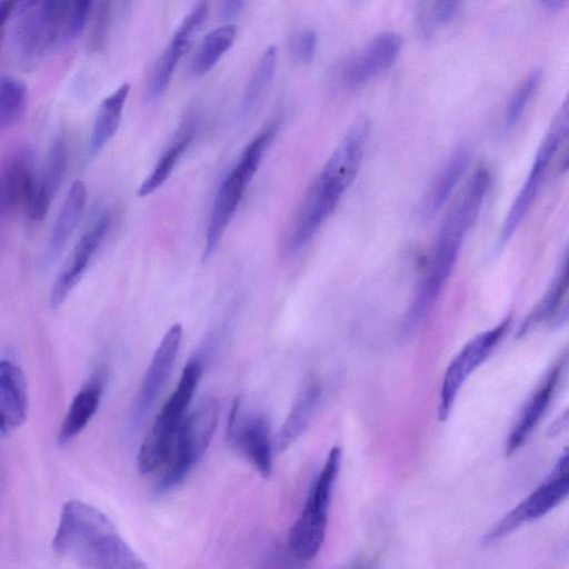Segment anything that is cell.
Listing matches in <instances>:
<instances>
[{"label":"cell","instance_id":"1","mask_svg":"<svg viewBox=\"0 0 569 569\" xmlns=\"http://www.w3.org/2000/svg\"><path fill=\"white\" fill-rule=\"evenodd\" d=\"M490 184V172L475 170L463 192L448 212L437 236L426 270L405 315L402 330L410 335L420 327L451 276L462 242L477 220Z\"/></svg>","mask_w":569,"mask_h":569},{"label":"cell","instance_id":"2","mask_svg":"<svg viewBox=\"0 0 569 569\" xmlns=\"http://www.w3.org/2000/svg\"><path fill=\"white\" fill-rule=\"evenodd\" d=\"M52 547L61 557L84 568L147 567L102 511L77 499L63 505Z\"/></svg>","mask_w":569,"mask_h":569},{"label":"cell","instance_id":"3","mask_svg":"<svg viewBox=\"0 0 569 569\" xmlns=\"http://www.w3.org/2000/svg\"><path fill=\"white\" fill-rule=\"evenodd\" d=\"M369 132L370 122L362 117L335 149L300 207L288 240L289 251L305 247L333 212L359 171Z\"/></svg>","mask_w":569,"mask_h":569},{"label":"cell","instance_id":"4","mask_svg":"<svg viewBox=\"0 0 569 569\" xmlns=\"http://www.w3.org/2000/svg\"><path fill=\"white\" fill-rule=\"evenodd\" d=\"M340 463L341 450L333 447L322 469L312 480L302 511L289 531L288 547L302 561L313 559L325 541L328 511Z\"/></svg>","mask_w":569,"mask_h":569},{"label":"cell","instance_id":"5","mask_svg":"<svg viewBox=\"0 0 569 569\" xmlns=\"http://www.w3.org/2000/svg\"><path fill=\"white\" fill-rule=\"evenodd\" d=\"M202 370L199 359H192L186 365L176 389L158 413L138 451L137 463L142 475L156 471L167 460Z\"/></svg>","mask_w":569,"mask_h":569},{"label":"cell","instance_id":"6","mask_svg":"<svg viewBox=\"0 0 569 569\" xmlns=\"http://www.w3.org/2000/svg\"><path fill=\"white\" fill-rule=\"evenodd\" d=\"M270 126L260 132L243 150L237 166L223 179L217 192L206 232L203 259L217 248L227 226L237 210L244 189L259 168L262 156L274 134Z\"/></svg>","mask_w":569,"mask_h":569},{"label":"cell","instance_id":"7","mask_svg":"<svg viewBox=\"0 0 569 569\" xmlns=\"http://www.w3.org/2000/svg\"><path fill=\"white\" fill-rule=\"evenodd\" d=\"M219 405L214 398L203 399L183 417L176 435V455L159 490L167 492L179 486L207 451L218 425Z\"/></svg>","mask_w":569,"mask_h":569},{"label":"cell","instance_id":"8","mask_svg":"<svg viewBox=\"0 0 569 569\" xmlns=\"http://www.w3.org/2000/svg\"><path fill=\"white\" fill-rule=\"evenodd\" d=\"M569 123V107L566 100L555 116L539 149L536 153L532 166L523 181L517 197L515 198L510 209L503 220L497 248L503 247L518 229L529 208L536 199L540 187L547 176L548 169L559 149L567 137Z\"/></svg>","mask_w":569,"mask_h":569},{"label":"cell","instance_id":"9","mask_svg":"<svg viewBox=\"0 0 569 569\" xmlns=\"http://www.w3.org/2000/svg\"><path fill=\"white\" fill-rule=\"evenodd\" d=\"M21 13L16 41L26 63L37 61L57 42L67 39V0H40Z\"/></svg>","mask_w":569,"mask_h":569},{"label":"cell","instance_id":"10","mask_svg":"<svg viewBox=\"0 0 569 569\" xmlns=\"http://www.w3.org/2000/svg\"><path fill=\"white\" fill-rule=\"evenodd\" d=\"M568 491V455L565 450L549 477L486 535V542L499 540L523 523L541 518L562 502Z\"/></svg>","mask_w":569,"mask_h":569},{"label":"cell","instance_id":"11","mask_svg":"<svg viewBox=\"0 0 569 569\" xmlns=\"http://www.w3.org/2000/svg\"><path fill=\"white\" fill-rule=\"evenodd\" d=\"M510 325V318L503 319L493 328L488 329L468 341L449 363L441 382L438 418L446 420L451 411L455 399L466 379L495 350Z\"/></svg>","mask_w":569,"mask_h":569},{"label":"cell","instance_id":"12","mask_svg":"<svg viewBox=\"0 0 569 569\" xmlns=\"http://www.w3.org/2000/svg\"><path fill=\"white\" fill-rule=\"evenodd\" d=\"M227 440L239 449L259 475L269 478L272 471L270 423L266 416L241 417V399H234L227 426Z\"/></svg>","mask_w":569,"mask_h":569},{"label":"cell","instance_id":"13","mask_svg":"<svg viewBox=\"0 0 569 569\" xmlns=\"http://www.w3.org/2000/svg\"><path fill=\"white\" fill-rule=\"evenodd\" d=\"M402 46V38L398 33L377 34L360 52L342 66L341 83L348 89H356L368 83L395 63Z\"/></svg>","mask_w":569,"mask_h":569},{"label":"cell","instance_id":"14","mask_svg":"<svg viewBox=\"0 0 569 569\" xmlns=\"http://www.w3.org/2000/svg\"><path fill=\"white\" fill-rule=\"evenodd\" d=\"M182 339L180 323L172 325L157 347L144 373L133 409V419L140 422L149 412L170 377Z\"/></svg>","mask_w":569,"mask_h":569},{"label":"cell","instance_id":"15","mask_svg":"<svg viewBox=\"0 0 569 569\" xmlns=\"http://www.w3.org/2000/svg\"><path fill=\"white\" fill-rule=\"evenodd\" d=\"M109 227V217H100L88 228L74 244L63 269L52 286L49 302L59 308L86 272Z\"/></svg>","mask_w":569,"mask_h":569},{"label":"cell","instance_id":"16","mask_svg":"<svg viewBox=\"0 0 569 569\" xmlns=\"http://www.w3.org/2000/svg\"><path fill=\"white\" fill-rule=\"evenodd\" d=\"M68 143L63 134L54 138L46 164L41 173L34 178L33 188L26 206L29 216L33 220H41L46 217L49 208L60 189L67 164Z\"/></svg>","mask_w":569,"mask_h":569},{"label":"cell","instance_id":"17","mask_svg":"<svg viewBox=\"0 0 569 569\" xmlns=\"http://www.w3.org/2000/svg\"><path fill=\"white\" fill-rule=\"evenodd\" d=\"M566 360L567 356L565 353L563 357L560 358L552 369H550L546 375L543 381L527 401L517 422L509 433L506 442L507 455L516 452L526 442L530 433L540 422L553 398Z\"/></svg>","mask_w":569,"mask_h":569},{"label":"cell","instance_id":"18","mask_svg":"<svg viewBox=\"0 0 569 569\" xmlns=\"http://www.w3.org/2000/svg\"><path fill=\"white\" fill-rule=\"evenodd\" d=\"M28 387L22 370L9 360L0 361V435L19 428L28 415Z\"/></svg>","mask_w":569,"mask_h":569},{"label":"cell","instance_id":"19","mask_svg":"<svg viewBox=\"0 0 569 569\" xmlns=\"http://www.w3.org/2000/svg\"><path fill=\"white\" fill-rule=\"evenodd\" d=\"M34 178L32 154L28 150L4 162L0 169V214H10L21 206L26 208Z\"/></svg>","mask_w":569,"mask_h":569},{"label":"cell","instance_id":"20","mask_svg":"<svg viewBox=\"0 0 569 569\" xmlns=\"http://www.w3.org/2000/svg\"><path fill=\"white\" fill-rule=\"evenodd\" d=\"M87 200V189L76 180L69 188L59 210L43 253L42 267L50 268L60 257L82 216Z\"/></svg>","mask_w":569,"mask_h":569},{"label":"cell","instance_id":"21","mask_svg":"<svg viewBox=\"0 0 569 569\" xmlns=\"http://www.w3.org/2000/svg\"><path fill=\"white\" fill-rule=\"evenodd\" d=\"M318 381L309 382L297 396L289 415L276 436L274 449L281 452L296 442L308 428L321 398Z\"/></svg>","mask_w":569,"mask_h":569},{"label":"cell","instance_id":"22","mask_svg":"<svg viewBox=\"0 0 569 569\" xmlns=\"http://www.w3.org/2000/svg\"><path fill=\"white\" fill-rule=\"evenodd\" d=\"M560 270L543 298L521 323L518 336H525L545 322L560 325L562 321H566V297L568 289L566 258Z\"/></svg>","mask_w":569,"mask_h":569},{"label":"cell","instance_id":"23","mask_svg":"<svg viewBox=\"0 0 569 569\" xmlns=\"http://www.w3.org/2000/svg\"><path fill=\"white\" fill-rule=\"evenodd\" d=\"M102 396L100 383L83 387L72 399L59 428L57 442L64 447L87 427L97 412Z\"/></svg>","mask_w":569,"mask_h":569},{"label":"cell","instance_id":"24","mask_svg":"<svg viewBox=\"0 0 569 569\" xmlns=\"http://www.w3.org/2000/svg\"><path fill=\"white\" fill-rule=\"evenodd\" d=\"M129 91L130 86L123 83L101 102L88 146L89 158L99 154L117 132Z\"/></svg>","mask_w":569,"mask_h":569},{"label":"cell","instance_id":"25","mask_svg":"<svg viewBox=\"0 0 569 569\" xmlns=\"http://www.w3.org/2000/svg\"><path fill=\"white\" fill-rule=\"evenodd\" d=\"M237 28L227 23L210 31L202 40L191 66L192 73L201 77L208 73L231 48Z\"/></svg>","mask_w":569,"mask_h":569},{"label":"cell","instance_id":"26","mask_svg":"<svg viewBox=\"0 0 569 569\" xmlns=\"http://www.w3.org/2000/svg\"><path fill=\"white\" fill-rule=\"evenodd\" d=\"M467 166V151L463 149L456 151L439 173L430 190L425 206L426 213L432 214L443 206L451 196L452 190L458 184V181L466 171Z\"/></svg>","mask_w":569,"mask_h":569},{"label":"cell","instance_id":"27","mask_svg":"<svg viewBox=\"0 0 569 569\" xmlns=\"http://www.w3.org/2000/svg\"><path fill=\"white\" fill-rule=\"evenodd\" d=\"M191 41L172 37L170 43L156 62L149 86L147 99L154 100L168 88L176 67L181 57L189 50Z\"/></svg>","mask_w":569,"mask_h":569},{"label":"cell","instance_id":"28","mask_svg":"<svg viewBox=\"0 0 569 569\" xmlns=\"http://www.w3.org/2000/svg\"><path fill=\"white\" fill-rule=\"evenodd\" d=\"M192 136L193 126H189L177 137L176 141L161 156L149 177L139 187L138 194L140 197L152 193L168 179L176 163L192 140Z\"/></svg>","mask_w":569,"mask_h":569},{"label":"cell","instance_id":"29","mask_svg":"<svg viewBox=\"0 0 569 569\" xmlns=\"http://www.w3.org/2000/svg\"><path fill=\"white\" fill-rule=\"evenodd\" d=\"M27 109L24 84L12 77L0 76V132L17 124Z\"/></svg>","mask_w":569,"mask_h":569},{"label":"cell","instance_id":"30","mask_svg":"<svg viewBox=\"0 0 569 569\" xmlns=\"http://www.w3.org/2000/svg\"><path fill=\"white\" fill-rule=\"evenodd\" d=\"M278 51L274 46L268 47L253 71L239 106L241 117L248 114L259 101L261 94L272 80L277 67Z\"/></svg>","mask_w":569,"mask_h":569},{"label":"cell","instance_id":"31","mask_svg":"<svg viewBox=\"0 0 569 569\" xmlns=\"http://www.w3.org/2000/svg\"><path fill=\"white\" fill-rule=\"evenodd\" d=\"M541 81L540 70H532L518 86L505 111L502 130L510 131L521 119Z\"/></svg>","mask_w":569,"mask_h":569},{"label":"cell","instance_id":"32","mask_svg":"<svg viewBox=\"0 0 569 569\" xmlns=\"http://www.w3.org/2000/svg\"><path fill=\"white\" fill-rule=\"evenodd\" d=\"M207 13L208 1L199 0L192 10H190L189 13L183 18L178 29L173 33V37L191 41L193 34L206 20Z\"/></svg>","mask_w":569,"mask_h":569},{"label":"cell","instance_id":"33","mask_svg":"<svg viewBox=\"0 0 569 569\" xmlns=\"http://www.w3.org/2000/svg\"><path fill=\"white\" fill-rule=\"evenodd\" d=\"M68 3V29L67 39L78 36L83 29L93 0H67Z\"/></svg>","mask_w":569,"mask_h":569},{"label":"cell","instance_id":"34","mask_svg":"<svg viewBox=\"0 0 569 569\" xmlns=\"http://www.w3.org/2000/svg\"><path fill=\"white\" fill-rule=\"evenodd\" d=\"M112 16V0H100L91 34V46L98 50L107 38Z\"/></svg>","mask_w":569,"mask_h":569},{"label":"cell","instance_id":"35","mask_svg":"<svg viewBox=\"0 0 569 569\" xmlns=\"http://www.w3.org/2000/svg\"><path fill=\"white\" fill-rule=\"evenodd\" d=\"M317 49V34L312 30H305L298 34L292 43V54L303 63L313 60Z\"/></svg>","mask_w":569,"mask_h":569},{"label":"cell","instance_id":"36","mask_svg":"<svg viewBox=\"0 0 569 569\" xmlns=\"http://www.w3.org/2000/svg\"><path fill=\"white\" fill-rule=\"evenodd\" d=\"M246 0H222L220 8V17L224 21H229L239 16L242 11Z\"/></svg>","mask_w":569,"mask_h":569},{"label":"cell","instance_id":"37","mask_svg":"<svg viewBox=\"0 0 569 569\" xmlns=\"http://www.w3.org/2000/svg\"><path fill=\"white\" fill-rule=\"evenodd\" d=\"M18 0H0V34L9 16L17 8Z\"/></svg>","mask_w":569,"mask_h":569},{"label":"cell","instance_id":"38","mask_svg":"<svg viewBox=\"0 0 569 569\" xmlns=\"http://www.w3.org/2000/svg\"><path fill=\"white\" fill-rule=\"evenodd\" d=\"M539 6L549 13H557L561 11L566 6L568 0H536Z\"/></svg>","mask_w":569,"mask_h":569},{"label":"cell","instance_id":"39","mask_svg":"<svg viewBox=\"0 0 569 569\" xmlns=\"http://www.w3.org/2000/svg\"><path fill=\"white\" fill-rule=\"evenodd\" d=\"M40 0H18L17 8L20 12L27 10L28 8L32 7L34 3H37Z\"/></svg>","mask_w":569,"mask_h":569},{"label":"cell","instance_id":"40","mask_svg":"<svg viewBox=\"0 0 569 569\" xmlns=\"http://www.w3.org/2000/svg\"><path fill=\"white\" fill-rule=\"evenodd\" d=\"M132 0H119V11L126 13L131 7Z\"/></svg>","mask_w":569,"mask_h":569}]
</instances>
